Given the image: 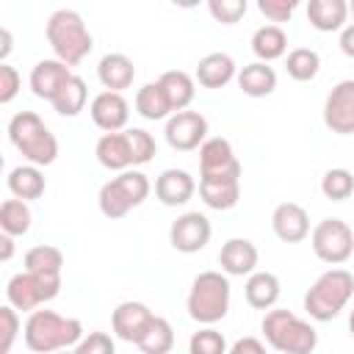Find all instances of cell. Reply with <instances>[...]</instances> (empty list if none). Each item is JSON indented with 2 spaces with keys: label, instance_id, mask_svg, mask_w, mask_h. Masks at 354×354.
I'll use <instances>...</instances> for the list:
<instances>
[{
  "label": "cell",
  "instance_id": "36",
  "mask_svg": "<svg viewBox=\"0 0 354 354\" xmlns=\"http://www.w3.org/2000/svg\"><path fill=\"white\" fill-rule=\"evenodd\" d=\"M321 194L326 199H332V202L348 199L354 194V174L348 169H343V166L324 171V177H321Z\"/></svg>",
  "mask_w": 354,
  "mask_h": 354
},
{
  "label": "cell",
  "instance_id": "5",
  "mask_svg": "<svg viewBox=\"0 0 354 354\" xmlns=\"http://www.w3.org/2000/svg\"><path fill=\"white\" fill-rule=\"evenodd\" d=\"M266 343L279 354H313L318 346V332L310 321L290 310H268L260 321Z\"/></svg>",
  "mask_w": 354,
  "mask_h": 354
},
{
  "label": "cell",
  "instance_id": "50",
  "mask_svg": "<svg viewBox=\"0 0 354 354\" xmlns=\"http://www.w3.org/2000/svg\"><path fill=\"white\" fill-rule=\"evenodd\" d=\"M55 354H75V348H72V351H69V348H66V351H55Z\"/></svg>",
  "mask_w": 354,
  "mask_h": 354
},
{
  "label": "cell",
  "instance_id": "3",
  "mask_svg": "<svg viewBox=\"0 0 354 354\" xmlns=\"http://www.w3.org/2000/svg\"><path fill=\"white\" fill-rule=\"evenodd\" d=\"M47 41L55 53L58 61H64L66 66H77L94 47V39L83 22V17L72 8H58L50 14L47 25H44Z\"/></svg>",
  "mask_w": 354,
  "mask_h": 354
},
{
  "label": "cell",
  "instance_id": "13",
  "mask_svg": "<svg viewBox=\"0 0 354 354\" xmlns=\"http://www.w3.org/2000/svg\"><path fill=\"white\" fill-rule=\"evenodd\" d=\"M324 124L337 136L354 133V77L332 86L324 102Z\"/></svg>",
  "mask_w": 354,
  "mask_h": 354
},
{
  "label": "cell",
  "instance_id": "4",
  "mask_svg": "<svg viewBox=\"0 0 354 354\" xmlns=\"http://www.w3.org/2000/svg\"><path fill=\"white\" fill-rule=\"evenodd\" d=\"M354 296V274L346 268L324 271L304 293V313L313 321H332L337 318Z\"/></svg>",
  "mask_w": 354,
  "mask_h": 354
},
{
  "label": "cell",
  "instance_id": "15",
  "mask_svg": "<svg viewBox=\"0 0 354 354\" xmlns=\"http://www.w3.org/2000/svg\"><path fill=\"white\" fill-rule=\"evenodd\" d=\"M88 113H91V122H94L102 133H122V130L127 127V119H130V105H127L124 94L100 91V94L91 100Z\"/></svg>",
  "mask_w": 354,
  "mask_h": 354
},
{
  "label": "cell",
  "instance_id": "48",
  "mask_svg": "<svg viewBox=\"0 0 354 354\" xmlns=\"http://www.w3.org/2000/svg\"><path fill=\"white\" fill-rule=\"evenodd\" d=\"M348 332H351V337H354V310L348 313Z\"/></svg>",
  "mask_w": 354,
  "mask_h": 354
},
{
  "label": "cell",
  "instance_id": "37",
  "mask_svg": "<svg viewBox=\"0 0 354 354\" xmlns=\"http://www.w3.org/2000/svg\"><path fill=\"white\" fill-rule=\"evenodd\" d=\"M227 340L218 329L213 326H202L199 332L191 335L188 340V354H227Z\"/></svg>",
  "mask_w": 354,
  "mask_h": 354
},
{
  "label": "cell",
  "instance_id": "32",
  "mask_svg": "<svg viewBox=\"0 0 354 354\" xmlns=\"http://www.w3.org/2000/svg\"><path fill=\"white\" fill-rule=\"evenodd\" d=\"M33 224V213L28 207V202L22 199H6L0 205V230L11 238H19V235H28Z\"/></svg>",
  "mask_w": 354,
  "mask_h": 354
},
{
  "label": "cell",
  "instance_id": "18",
  "mask_svg": "<svg viewBox=\"0 0 354 354\" xmlns=\"http://www.w3.org/2000/svg\"><path fill=\"white\" fill-rule=\"evenodd\" d=\"M257 246L249 238H230L218 252V266L227 277H249L257 271Z\"/></svg>",
  "mask_w": 354,
  "mask_h": 354
},
{
  "label": "cell",
  "instance_id": "14",
  "mask_svg": "<svg viewBox=\"0 0 354 354\" xmlns=\"http://www.w3.org/2000/svg\"><path fill=\"white\" fill-rule=\"evenodd\" d=\"M155 321V313L144 304V301H122L116 304L113 315H111V326L113 335L124 343H136L144 337V332L149 329V324Z\"/></svg>",
  "mask_w": 354,
  "mask_h": 354
},
{
  "label": "cell",
  "instance_id": "22",
  "mask_svg": "<svg viewBox=\"0 0 354 354\" xmlns=\"http://www.w3.org/2000/svg\"><path fill=\"white\" fill-rule=\"evenodd\" d=\"M232 77H238V66L227 53H207L205 58H199L194 72V80L202 88H224Z\"/></svg>",
  "mask_w": 354,
  "mask_h": 354
},
{
  "label": "cell",
  "instance_id": "20",
  "mask_svg": "<svg viewBox=\"0 0 354 354\" xmlns=\"http://www.w3.org/2000/svg\"><path fill=\"white\" fill-rule=\"evenodd\" d=\"M94 155H97L100 166L108 169V171H127V169H136V166H133V149H130L127 130H122V133H102V136L97 138Z\"/></svg>",
  "mask_w": 354,
  "mask_h": 354
},
{
  "label": "cell",
  "instance_id": "8",
  "mask_svg": "<svg viewBox=\"0 0 354 354\" xmlns=\"http://www.w3.org/2000/svg\"><path fill=\"white\" fill-rule=\"evenodd\" d=\"M310 246L321 263L343 266L354 254V230L343 218H324L310 230Z\"/></svg>",
  "mask_w": 354,
  "mask_h": 354
},
{
  "label": "cell",
  "instance_id": "12",
  "mask_svg": "<svg viewBox=\"0 0 354 354\" xmlns=\"http://www.w3.org/2000/svg\"><path fill=\"white\" fill-rule=\"evenodd\" d=\"M213 235V227H210V218L199 210H188L183 216H177L169 227V243L183 252V254H194V252H202L207 246Z\"/></svg>",
  "mask_w": 354,
  "mask_h": 354
},
{
  "label": "cell",
  "instance_id": "47",
  "mask_svg": "<svg viewBox=\"0 0 354 354\" xmlns=\"http://www.w3.org/2000/svg\"><path fill=\"white\" fill-rule=\"evenodd\" d=\"M11 254H14V238L11 235H0V260L6 263V260H11Z\"/></svg>",
  "mask_w": 354,
  "mask_h": 354
},
{
  "label": "cell",
  "instance_id": "21",
  "mask_svg": "<svg viewBox=\"0 0 354 354\" xmlns=\"http://www.w3.org/2000/svg\"><path fill=\"white\" fill-rule=\"evenodd\" d=\"M97 77H100V83L105 86V91L122 94V91L130 88L133 80H136V64H133V58L124 55V53H108V55H102L100 64H97Z\"/></svg>",
  "mask_w": 354,
  "mask_h": 354
},
{
  "label": "cell",
  "instance_id": "34",
  "mask_svg": "<svg viewBox=\"0 0 354 354\" xmlns=\"http://www.w3.org/2000/svg\"><path fill=\"white\" fill-rule=\"evenodd\" d=\"M141 354H169L174 348V329L163 315H155V321L149 324V329L144 332V337L138 340Z\"/></svg>",
  "mask_w": 354,
  "mask_h": 354
},
{
  "label": "cell",
  "instance_id": "26",
  "mask_svg": "<svg viewBox=\"0 0 354 354\" xmlns=\"http://www.w3.org/2000/svg\"><path fill=\"white\" fill-rule=\"evenodd\" d=\"M243 296H246V304L254 307V310H271L279 299V277L271 274V271H254L246 277V285H243Z\"/></svg>",
  "mask_w": 354,
  "mask_h": 354
},
{
  "label": "cell",
  "instance_id": "46",
  "mask_svg": "<svg viewBox=\"0 0 354 354\" xmlns=\"http://www.w3.org/2000/svg\"><path fill=\"white\" fill-rule=\"evenodd\" d=\"M8 53H11V30L8 28H0V61L3 64H6Z\"/></svg>",
  "mask_w": 354,
  "mask_h": 354
},
{
  "label": "cell",
  "instance_id": "35",
  "mask_svg": "<svg viewBox=\"0 0 354 354\" xmlns=\"http://www.w3.org/2000/svg\"><path fill=\"white\" fill-rule=\"evenodd\" d=\"M285 69H288V75H290L293 80L307 83V80H313V77L318 75V69H321V55H318L315 50H310V47H296V50L288 53Z\"/></svg>",
  "mask_w": 354,
  "mask_h": 354
},
{
  "label": "cell",
  "instance_id": "28",
  "mask_svg": "<svg viewBox=\"0 0 354 354\" xmlns=\"http://www.w3.org/2000/svg\"><path fill=\"white\" fill-rule=\"evenodd\" d=\"M285 50H288V33L282 30V25H260L252 33V53L257 55V61L271 64L282 58Z\"/></svg>",
  "mask_w": 354,
  "mask_h": 354
},
{
  "label": "cell",
  "instance_id": "19",
  "mask_svg": "<svg viewBox=\"0 0 354 354\" xmlns=\"http://www.w3.org/2000/svg\"><path fill=\"white\" fill-rule=\"evenodd\" d=\"M196 194V180L185 169H163L155 180V196L166 207H180Z\"/></svg>",
  "mask_w": 354,
  "mask_h": 354
},
{
  "label": "cell",
  "instance_id": "11",
  "mask_svg": "<svg viewBox=\"0 0 354 354\" xmlns=\"http://www.w3.org/2000/svg\"><path fill=\"white\" fill-rule=\"evenodd\" d=\"M166 144L177 152L199 149L207 141V119L199 111H180L166 119Z\"/></svg>",
  "mask_w": 354,
  "mask_h": 354
},
{
  "label": "cell",
  "instance_id": "6",
  "mask_svg": "<svg viewBox=\"0 0 354 354\" xmlns=\"http://www.w3.org/2000/svg\"><path fill=\"white\" fill-rule=\"evenodd\" d=\"M230 296L232 288L224 271H202L194 277L185 299L188 315L202 326H213L230 313Z\"/></svg>",
  "mask_w": 354,
  "mask_h": 354
},
{
  "label": "cell",
  "instance_id": "10",
  "mask_svg": "<svg viewBox=\"0 0 354 354\" xmlns=\"http://www.w3.org/2000/svg\"><path fill=\"white\" fill-rule=\"evenodd\" d=\"M199 180H241V160L227 138L213 136L199 147Z\"/></svg>",
  "mask_w": 354,
  "mask_h": 354
},
{
  "label": "cell",
  "instance_id": "2",
  "mask_svg": "<svg viewBox=\"0 0 354 354\" xmlns=\"http://www.w3.org/2000/svg\"><path fill=\"white\" fill-rule=\"evenodd\" d=\"M8 141L33 166H50L58 158V138L33 111H19L8 122Z\"/></svg>",
  "mask_w": 354,
  "mask_h": 354
},
{
  "label": "cell",
  "instance_id": "24",
  "mask_svg": "<svg viewBox=\"0 0 354 354\" xmlns=\"http://www.w3.org/2000/svg\"><path fill=\"white\" fill-rule=\"evenodd\" d=\"M6 185L11 191L14 199H22V202H30V199H39L44 196L47 191V180L41 174L39 166L33 163H22V166H14L6 177Z\"/></svg>",
  "mask_w": 354,
  "mask_h": 354
},
{
  "label": "cell",
  "instance_id": "30",
  "mask_svg": "<svg viewBox=\"0 0 354 354\" xmlns=\"http://www.w3.org/2000/svg\"><path fill=\"white\" fill-rule=\"evenodd\" d=\"M199 196L210 210H230L241 199V180H199Z\"/></svg>",
  "mask_w": 354,
  "mask_h": 354
},
{
  "label": "cell",
  "instance_id": "43",
  "mask_svg": "<svg viewBox=\"0 0 354 354\" xmlns=\"http://www.w3.org/2000/svg\"><path fill=\"white\" fill-rule=\"evenodd\" d=\"M19 86H22V77H19L17 66L0 64V102H3V105H8V102L19 94Z\"/></svg>",
  "mask_w": 354,
  "mask_h": 354
},
{
  "label": "cell",
  "instance_id": "25",
  "mask_svg": "<svg viewBox=\"0 0 354 354\" xmlns=\"http://www.w3.org/2000/svg\"><path fill=\"white\" fill-rule=\"evenodd\" d=\"M235 80H238V88L246 97H254V100L268 97L277 88V72H274V66H268L263 61H252V64L241 66Z\"/></svg>",
  "mask_w": 354,
  "mask_h": 354
},
{
  "label": "cell",
  "instance_id": "27",
  "mask_svg": "<svg viewBox=\"0 0 354 354\" xmlns=\"http://www.w3.org/2000/svg\"><path fill=\"white\" fill-rule=\"evenodd\" d=\"M158 83L163 86L169 102H171V111L180 113V111H188V105L194 102V94H196V80L183 72V69H169L158 77Z\"/></svg>",
  "mask_w": 354,
  "mask_h": 354
},
{
  "label": "cell",
  "instance_id": "42",
  "mask_svg": "<svg viewBox=\"0 0 354 354\" xmlns=\"http://www.w3.org/2000/svg\"><path fill=\"white\" fill-rule=\"evenodd\" d=\"M75 354H116V343L108 332H88L75 346Z\"/></svg>",
  "mask_w": 354,
  "mask_h": 354
},
{
  "label": "cell",
  "instance_id": "33",
  "mask_svg": "<svg viewBox=\"0 0 354 354\" xmlns=\"http://www.w3.org/2000/svg\"><path fill=\"white\" fill-rule=\"evenodd\" d=\"M86 100H88V88H86V80L80 75H72L69 83L55 94V100L50 102L55 108V113L61 116H77L83 108H86Z\"/></svg>",
  "mask_w": 354,
  "mask_h": 354
},
{
  "label": "cell",
  "instance_id": "49",
  "mask_svg": "<svg viewBox=\"0 0 354 354\" xmlns=\"http://www.w3.org/2000/svg\"><path fill=\"white\" fill-rule=\"evenodd\" d=\"M348 14H351V17H354V0H351V3H348Z\"/></svg>",
  "mask_w": 354,
  "mask_h": 354
},
{
  "label": "cell",
  "instance_id": "45",
  "mask_svg": "<svg viewBox=\"0 0 354 354\" xmlns=\"http://www.w3.org/2000/svg\"><path fill=\"white\" fill-rule=\"evenodd\" d=\"M340 50H343L346 58H354V22H348L340 30Z\"/></svg>",
  "mask_w": 354,
  "mask_h": 354
},
{
  "label": "cell",
  "instance_id": "41",
  "mask_svg": "<svg viewBox=\"0 0 354 354\" xmlns=\"http://www.w3.org/2000/svg\"><path fill=\"white\" fill-rule=\"evenodd\" d=\"M260 14L268 19V25H279L288 22L296 11V0H257Z\"/></svg>",
  "mask_w": 354,
  "mask_h": 354
},
{
  "label": "cell",
  "instance_id": "29",
  "mask_svg": "<svg viewBox=\"0 0 354 354\" xmlns=\"http://www.w3.org/2000/svg\"><path fill=\"white\" fill-rule=\"evenodd\" d=\"M136 111L149 119V122H158V119H169L174 111H171V102L163 91V86L158 80L152 83H144L138 91H136Z\"/></svg>",
  "mask_w": 354,
  "mask_h": 354
},
{
  "label": "cell",
  "instance_id": "39",
  "mask_svg": "<svg viewBox=\"0 0 354 354\" xmlns=\"http://www.w3.org/2000/svg\"><path fill=\"white\" fill-rule=\"evenodd\" d=\"M246 0H210L207 3V11L216 22L221 25H235L243 14H246Z\"/></svg>",
  "mask_w": 354,
  "mask_h": 354
},
{
  "label": "cell",
  "instance_id": "38",
  "mask_svg": "<svg viewBox=\"0 0 354 354\" xmlns=\"http://www.w3.org/2000/svg\"><path fill=\"white\" fill-rule=\"evenodd\" d=\"M127 138H130V149H133V166H144L155 158L158 144H155L152 133H147L144 127H127Z\"/></svg>",
  "mask_w": 354,
  "mask_h": 354
},
{
  "label": "cell",
  "instance_id": "1",
  "mask_svg": "<svg viewBox=\"0 0 354 354\" xmlns=\"http://www.w3.org/2000/svg\"><path fill=\"white\" fill-rule=\"evenodd\" d=\"M22 337L25 346L36 354H55L75 348L86 335L77 318L61 315L55 310H33L22 326Z\"/></svg>",
  "mask_w": 354,
  "mask_h": 354
},
{
  "label": "cell",
  "instance_id": "17",
  "mask_svg": "<svg viewBox=\"0 0 354 354\" xmlns=\"http://www.w3.org/2000/svg\"><path fill=\"white\" fill-rule=\"evenodd\" d=\"M271 230L282 243H299L310 235V216L299 202H279L271 213Z\"/></svg>",
  "mask_w": 354,
  "mask_h": 354
},
{
  "label": "cell",
  "instance_id": "7",
  "mask_svg": "<svg viewBox=\"0 0 354 354\" xmlns=\"http://www.w3.org/2000/svg\"><path fill=\"white\" fill-rule=\"evenodd\" d=\"M152 185H149V177L138 169H127V171H119V177L108 180L102 188H100V213L105 218H124L133 207H138L147 196H149Z\"/></svg>",
  "mask_w": 354,
  "mask_h": 354
},
{
  "label": "cell",
  "instance_id": "44",
  "mask_svg": "<svg viewBox=\"0 0 354 354\" xmlns=\"http://www.w3.org/2000/svg\"><path fill=\"white\" fill-rule=\"evenodd\" d=\"M227 354H266V343L260 337H238Z\"/></svg>",
  "mask_w": 354,
  "mask_h": 354
},
{
  "label": "cell",
  "instance_id": "16",
  "mask_svg": "<svg viewBox=\"0 0 354 354\" xmlns=\"http://www.w3.org/2000/svg\"><path fill=\"white\" fill-rule=\"evenodd\" d=\"M72 75H75L72 66H66L64 61H58V58H41V61H36V66L30 69V91H33L39 100L53 102L55 94L69 83Z\"/></svg>",
  "mask_w": 354,
  "mask_h": 354
},
{
  "label": "cell",
  "instance_id": "40",
  "mask_svg": "<svg viewBox=\"0 0 354 354\" xmlns=\"http://www.w3.org/2000/svg\"><path fill=\"white\" fill-rule=\"evenodd\" d=\"M19 335V315L11 304L0 307V354H8Z\"/></svg>",
  "mask_w": 354,
  "mask_h": 354
},
{
  "label": "cell",
  "instance_id": "9",
  "mask_svg": "<svg viewBox=\"0 0 354 354\" xmlns=\"http://www.w3.org/2000/svg\"><path fill=\"white\" fill-rule=\"evenodd\" d=\"M61 293V279H53V277H39V274H30V271H19L8 279L6 285V301L19 313H33L39 310L44 301H53L55 296Z\"/></svg>",
  "mask_w": 354,
  "mask_h": 354
},
{
  "label": "cell",
  "instance_id": "23",
  "mask_svg": "<svg viewBox=\"0 0 354 354\" xmlns=\"http://www.w3.org/2000/svg\"><path fill=\"white\" fill-rule=\"evenodd\" d=\"M346 19H348L346 0H310L307 3V22L321 33L343 30L348 25Z\"/></svg>",
  "mask_w": 354,
  "mask_h": 354
},
{
  "label": "cell",
  "instance_id": "31",
  "mask_svg": "<svg viewBox=\"0 0 354 354\" xmlns=\"http://www.w3.org/2000/svg\"><path fill=\"white\" fill-rule=\"evenodd\" d=\"M25 271L39 274V277L61 279V271H64V252H61L58 246L39 243V246H33V249L25 252Z\"/></svg>",
  "mask_w": 354,
  "mask_h": 354
}]
</instances>
